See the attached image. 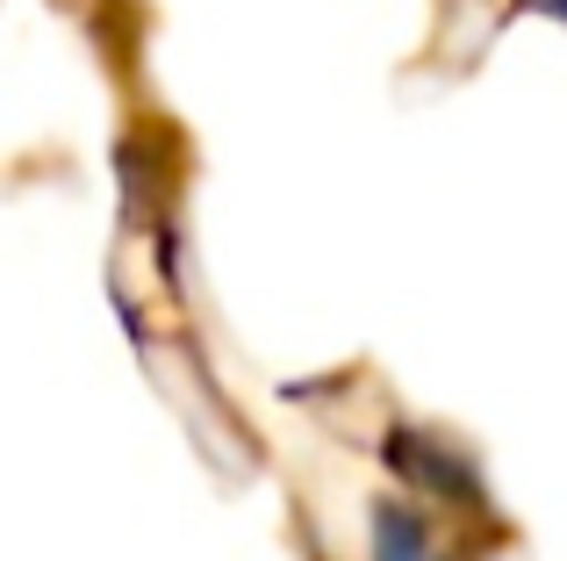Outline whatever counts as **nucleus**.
Segmentation results:
<instances>
[{
  "label": "nucleus",
  "instance_id": "obj_1",
  "mask_svg": "<svg viewBox=\"0 0 567 561\" xmlns=\"http://www.w3.org/2000/svg\"><path fill=\"white\" fill-rule=\"evenodd\" d=\"M374 561H431V540L416 526V511L374 504Z\"/></svg>",
  "mask_w": 567,
  "mask_h": 561
}]
</instances>
